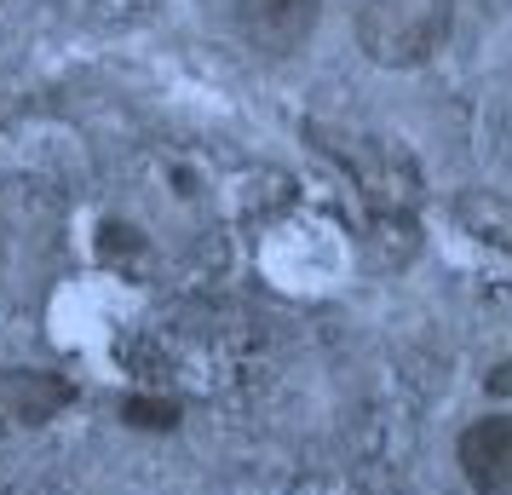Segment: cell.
I'll return each mask as SVG.
<instances>
[{
  "label": "cell",
  "instance_id": "obj_1",
  "mask_svg": "<svg viewBox=\"0 0 512 495\" xmlns=\"http://www.w3.org/2000/svg\"><path fill=\"white\" fill-rule=\"evenodd\" d=\"M328 162H340L351 173V185L363 190L380 219H409L420 208V167L409 156V144H397L392 133L374 127H351V121H311L305 127Z\"/></svg>",
  "mask_w": 512,
  "mask_h": 495
},
{
  "label": "cell",
  "instance_id": "obj_2",
  "mask_svg": "<svg viewBox=\"0 0 512 495\" xmlns=\"http://www.w3.org/2000/svg\"><path fill=\"white\" fill-rule=\"evenodd\" d=\"M449 0H357V47L386 70H415L449 41Z\"/></svg>",
  "mask_w": 512,
  "mask_h": 495
},
{
  "label": "cell",
  "instance_id": "obj_3",
  "mask_svg": "<svg viewBox=\"0 0 512 495\" xmlns=\"http://www.w3.org/2000/svg\"><path fill=\"white\" fill-rule=\"evenodd\" d=\"M455 467L472 495H512V415H484L455 438Z\"/></svg>",
  "mask_w": 512,
  "mask_h": 495
},
{
  "label": "cell",
  "instance_id": "obj_4",
  "mask_svg": "<svg viewBox=\"0 0 512 495\" xmlns=\"http://www.w3.org/2000/svg\"><path fill=\"white\" fill-rule=\"evenodd\" d=\"M323 18V0H242V35L271 58H294Z\"/></svg>",
  "mask_w": 512,
  "mask_h": 495
},
{
  "label": "cell",
  "instance_id": "obj_5",
  "mask_svg": "<svg viewBox=\"0 0 512 495\" xmlns=\"http://www.w3.org/2000/svg\"><path fill=\"white\" fill-rule=\"evenodd\" d=\"M70 398V380L47 375V369H6L0 375V421L12 426H47Z\"/></svg>",
  "mask_w": 512,
  "mask_h": 495
},
{
  "label": "cell",
  "instance_id": "obj_6",
  "mask_svg": "<svg viewBox=\"0 0 512 495\" xmlns=\"http://www.w3.org/2000/svg\"><path fill=\"white\" fill-rule=\"evenodd\" d=\"M455 219H461V231H472L478 242H489L495 254L512 260V202L507 196H495V190H461L455 196Z\"/></svg>",
  "mask_w": 512,
  "mask_h": 495
}]
</instances>
